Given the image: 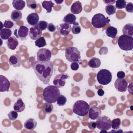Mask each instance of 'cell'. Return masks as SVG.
I'll return each mask as SVG.
<instances>
[{
  "mask_svg": "<svg viewBox=\"0 0 133 133\" xmlns=\"http://www.w3.org/2000/svg\"><path fill=\"white\" fill-rule=\"evenodd\" d=\"M117 43L119 47L123 50H131L133 48V38L132 36L123 34L119 37Z\"/></svg>",
  "mask_w": 133,
  "mask_h": 133,
  "instance_id": "5b68a950",
  "label": "cell"
},
{
  "mask_svg": "<svg viewBox=\"0 0 133 133\" xmlns=\"http://www.w3.org/2000/svg\"><path fill=\"white\" fill-rule=\"evenodd\" d=\"M29 29L24 25L20 26L18 29H16L14 31V35L17 38H19L21 40H24L29 34Z\"/></svg>",
  "mask_w": 133,
  "mask_h": 133,
  "instance_id": "8fae6325",
  "label": "cell"
},
{
  "mask_svg": "<svg viewBox=\"0 0 133 133\" xmlns=\"http://www.w3.org/2000/svg\"><path fill=\"white\" fill-rule=\"evenodd\" d=\"M36 57L38 61L43 62L48 61L50 60L51 57V52L48 49L42 48L37 51Z\"/></svg>",
  "mask_w": 133,
  "mask_h": 133,
  "instance_id": "9c48e42d",
  "label": "cell"
},
{
  "mask_svg": "<svg viewBox=\"0 0 133 133\" xmlns=\"http://www.w3.org/2000/svg\"><path fill=\"white\" fill-rule=\"evenodd\" d=\"M48 23L46 21L41 20L38 22V23L37 24L36 26L42 31L45 30L48 26Z\"/></svg>",
  "mask_w": 133,
  "mask_h": 133,
  "instance_id": "74e56055",
  "label": "cell"
},
{
  "mask_svg": "<svg viewBox=\"0 0 133 133\" xmlns=\"http://www.w3.org/2000/svg\"><path fill=\"white\" fill-rule=\"evenodd\" d=\"M35 46L39 48L43 47L47 45L45 39L44 37L43 36H41L39 37L38 39H37L36 40H35Z\"/></svg>",
  "mask_w": 133,
  "mask_h": 133,
  "instance_id": "4dcf8cb0",
  "label": "cell"
},
{
  "mask_svg": "<svg viewBox=\"0 0 133 133\" xmlns=\"http://www.w3.org/2000/svg\"><path fill=\"white\" fill-rule=\"evenodd\" d=\"M97 127L100 130H108L111 128V120L107 116H100L97 119Z\"/></svg>",
  "mask_w": 133,
  "mask_h": 133,
  "instance_id": "ba28073f",
  "label": "cell"
},
{
  "mask_svg": "<svg viewBox=\"0 0 133 133\" xmlns=\"http://www.w3.org/2000/svg\"><path fill=\"white\" fill-rule=\"evenodd\" d=\"M126 10L130 13H132L133 12V4L132 3L129 2L126 4L125 7Z\"/></svg>",
  "mask_w": 133,
  "mask_h": 133,
  "instance_id": "b9f144b4",
  "label": "cell"
},
{
  "mask_svg": "<svg viewBox=\"0 0 133 133\" xmlns=\"http://www.w3.org/2000/svg\"><path fill=\"white\" fill-rule=\"evenodd\" d=\"M14 109L17 112H21L24 110L25 104L21 98L18 99L14 105Z\"/></svg>",
  "mask_w": 133,
  "mask_h": 133,
  "instance_id": "7402d4cb",
  "label": "cell"
},
{
  "mask_svg": "<svg viewBox=\"0 0 133 133\" xmlns=\"http://www.w3.org/2000/svg\"><path fill=\"white\" fill-rule=\"evenodd\" d=\"M26 3L27 6L31 9H35L37 7L36 2L34 0H26Z\"/></svg>",
  "mask_w": 133,
  "mask_h": 133,
  "instance_id": "f35d334b",
  "label": "cell"
},
{
  "mask_svg": "<svg viewBox=\"0 0 133 133\" xmlns=\"http://www.w3.org/2000/svg\"><path fill=\"white\" fill-rule=\"evenodd\" d=\"M125 76V74L123 71H119L117 73V77L118 78H124Z\"/></svg>",
  "mask_w": 133,
  "mask_h": 133,
  "instance_id": "bcb514c9",
  "label": "cell"
},
{
  "mask_svg": "<svg viewBox=\"0 0 133 133\" xmlns=\"http://www.w3.org/2000/svg\"><path fill=\"white\" fill-rule=\"evenodd\" d=\"M121 124V121L119 118H114L111 121V127L113 129H118Z\"/></svg>",
  "mask_w": 133,
  "mask_h": 133,
  "instance_id": "d6a6232c",
  "label": "cell"
},
{
  "mask_svg": "<svg viewBox=\"0 0 133 133\" xmlns=\"http://www.w3.org/2000/svg\"><path fill=\"white\" fill-rule=\"evenodd\" d=\"M71 31L74 34H78L81 32V27L79 26V25L77 22L76 21L74 23V24L72 28Z\"/></svg>",
  "mask_w": 133,
  "mask_h": 133,
  "instance_id": "e575fe53",
  "label": "cell"
},
{
  "mask_svg": "<svg viewBox=\"0 0 133 133\" xmlns=\"http://www.w3.org/2000/svg\"><path fill=\"white\" fill-rule=\"evenodd\" d=\"M83 10L82 3L79 1H76L74 2L71 7L70 10L72 14H79Z\"/></svg>",
  "mask_w": 133,
  "mask_h": 133,
  "instance_id": "d6986e66",
  "label": "cell"
},
{
  "mask_svg": "<svg viewBox=\"0 0 133 133\" xmlns=\"http://www.w3.org/2000/svg\"><path fill=\"white\" fill-rule=\"evenodd\" d=\"M26 21L30 25L35 26L39 22V16L35 12L30 14L26 17Z\"/></svg>",
  "mask_w": 133,
  "mask_h": 133,
  "instance_id": "e0dca14e",
  "label": "cell"
},
{
  "mask_svg": "<svg viewBox=\"0 0 133 133\" xmlns=\"http://www.w3.org/2000/svg\"><path fill=\"white\" fill-rule=\"evenodd\" d=\"M43 109L46 114H50L54 110V107L51 103L46 102L43 106Z\"/></svg>",
  "mask_w": 133,
  "mask_h": 133,
  "instance_id": "1f68e13d",
  "label": "cell"
},
{
  "mask_svg": "<svg viewBox=\"0 0 133 133\" xmlns=\"http://www.w3.org/2000/svg\"><path fill=\"white\" fill-rule=\"evenodd\" d=\"M9 63L14 67H19L21 63V59L18 55H12L9 57Z\"/></svg>",
  "mask_w": 133,
  "mask_h": 133,
  "instance_id": "ac0fdd59",
  "label": "cell"
},
{
  "mask_svg": "<svg viewBox=\"0 0 133 133\" xmlns=\"http://www.w3.org/2000/svg\"><path fill=\"white\" fill-rule=\"evenodd\" d=\"M110 20L108 17H105L101 13L95 14L92 18L91 24L92 26L96 28L100 29L105 26L109 23Z\"/></svg>",
  "mask_w": 133,
  "mask_h": 133,
  "instance_id": "8992f818",
  "label": "cell"
},
{
  "mask_svg": "<svg viewBox=\"0 0 133 133\" xmlns=\"http://www.w3.org/2000/svg\"><path fill=\"white\" fill-rule=\"evenodd\" d=\"M100 132H107V130H101Z\"/></svg>",
  "mask_w": 133,
  "mask_h": 133,
  "instance_id": "816d5d0a",
  "label": "cell"
},
{
  "mask_svg": "<svg viewBox=\"0 0 133 133\" xmlns=\"http://www.w3.org/2000/svg\"><path fill=\"white\" fill-rule=\"evenodd\" d=\"M10 82L9 80L4 76L0 75V91H8L10 88Z\"/></svg>",
  "mask_w": 133,
  "mask_h": 133,
  "instance_id": "9a60e30c",
  "label": "cell"
},
{
  "mask_svg": "<svg viewBox=\"0 0 133 133\" xmlns=\"http://www.w3.org/2000/svg\"><path fill=\"white\" fill-rule=\"evenodd\" d=\"M103 2L105 4H107V5H112L115 3V0H103Z\"/></svg>",
  "mask_w": 133,
  "mask_h": 133,
  "instance_id": "7dc6e473",
  "label": "cell"
},
{
  "mask_svg": "<svg viewBox=\"0 0 133 133\" xmlns=\"http://www.w3.org/2000/svg\"><path fill=\"white\" fill-rule=\"evenodd\" d=\"M19 44V42L17 38L12 36L10 37L7 41V45L8 48L11 50H15Z\"/></svg>",
  "mask_w": 133,
  "mask_h": 133,
  "instance_id": "44dd1931",
  "label": "cell"
},
{
  "mask_svg": "<svg viewBox=\"0 0 133 133\" xmlns=\"http://www.w3.org/2000/svg\"><path fill=\"white\" fill-rule=\"evenodd\" d=\"M88 126L90 129H95L97 127L96 122H89L88 124Z\"/></svg>",
  "mask_w": 133,
  "mask_h": 133,
  "instance_id": "f6af8a7d",
  "label": "cell"
},
{
  "mask_svg": "<svg viewBox=\"0 0 133 133\" xmlns=\"http://www.w3.org/2000/svg\"><path fill=\"white\" fill-rule=\"evenodd\" d=\"M114 86L115 89L119 92H125L128 87V83L124 78H117L114 82Z\"/></svg>",
  "mask_w": 133,
  "mask_h": 133,
  "instance_id": "7c38bea8",
  "label": "cell"
},
{
  "mask_svg": "<svg viewBox=\"0 0 133 133\" xmlns=\"http://www.w3.org/2000/svg\"><path fill=\"white\" fill-rule=\"evenodd\" d=\"M47 28L49 32H54L56 31V26L52 23H49L48 24V26H47Z\"/></svg>",
  "mask_w": 133,
  "mask_h": 133,
  "instance_id": "7bdbcfd3",
  "label": "cell"
},
{
  "mask_svg": "<svg viewBox=\"0 0 133 133\" xmlns=\"http://www.w3.org/2000/svg\"><path fill=\"white\" fill-rule=\"evenodd\" d=\"M97 94H98V95L99 96L101 97V96H102L104 95V90H103L102 89H99L98 90Z\"/></svg>",
  "mask_w": 133,
  "mask_h": 133,
  "instance_id": "c3c4849f",
  "label": "cell"
},
{
  "mask_svg": "<svg viewBox=\"0 0 133 133\" xmlns=\"http://www.w3.org/2000/svg\"><path fill=\"white\" fill-rule=\"evenodd\" d=\"M70 66L71 69L73 71H76L79 68V64L77 62H72Z\"/></svg>",
  "mask_w": 133,
  "mask_h": 133,
  "instance_id": "ee69618b",
  "label": "cell"
},
{
  "mask_svg": "<svg viewBox=\"0 0 133 133\" xmlns=\"http://www.w3.org/2000/svg\"><path fill=\"white\" fill-rule=\"evenodd\" d=\"M11 31L9 29H2L0 31V36L2 39H8L11 35Z\"/></svg>",
  "mask_w": 133,
  "mask_h": 133,
  "instance_id": "83f0119b",
  "label": "cell"
},
{
  "mask_svg": "<svg viewBox=\"0 0 133 133\" xmlns=\"http://www.w3.org/2000/svg\"><path fill=\"white\" fill-rule=\"evenodd\" d=\"M71 29L72 27L70 24L63 22L59 25L57 30L60 35L62 36H67L71 32Z\"/></svg>",
  "mask_w": 133,
  "mask_h": 133,
  "instance_id": "5bb4252c",
  "label": "cell"
},
{
  "mask_svg": "<svg viewBox=\"0 0 133 133\" xmlns=\"http://www.w3.org/2000/svg\"><path fill=\"white\" fill-rule=\"evenodd\" d=\"M69 78V75L66 73H60L57 75L54 78L53 83L58 88L63 87L65 84V80Z\"/></svg>",
  "mask_w": 133,
  "mask_h": 133,
  "instance_id": "30bf717a",
  "label": "cell"
},
{
  "mask_svg": "<svg viewBox=\"0 0 133 133\" xmlns=\"http://www.w3.org/2000/svg\"><path fill=\"white\" fill-rule=\"evenodd\" d=\"M105 11L108 15H112L116 12V8L113 5H107L105 8Z\"/></svg>",
  "mask_w": 133,
  "mask_h": 133,
  "instance_id": "836d02e7",
  "label": "cell"
},
{
  "mask_svg": "<svg viewBox=\"0 0 133 133\" xmlns=\"http://www.w3.org/2000/svg\"><path fill=\"white\" fill-rule=\"evenodd\" d=\"M22 17V14L21 11L17 10H14L11 12L10 18L11 20L14 21H18L20 20Z\"/></svg>",
  "mask_w": 133,
  "mask_h": 133,
  "instance_id": "f546056e",
  "label": "cell"
},
{
  "mask_svg": "<svg viewBox=\"0 0 133 133\" xmlns=\"http://www.w3.org/2000/svg\"><path fill=\"white\" fill-rule=\"evenodd\" d=\"M42 31L36 26H31L29 31V35L30 38L33 40H36L39 37H41Z\"/></svg>",
  "mask_w": 133,
  "mask_h": 133,
  "instance_id": "4fadbf2b",
  "label": "cell"
},
{
  "mask_svg": "<svg viewBox=\"0 0 133 133\" xmlns=\"http://www.w3.org/2000/svg\"><path fill=\"white\" fill-rule=\"evenodd\" d=\"M18 112L16 111H11L8 114V118L11 121H15L18 117Z\"/></svg>",
  "mask_w": 133,
  "mask_h": 133,
  "instance_id": "ab89813d",
  "label": "cell"
},
{
  "mask_svg": "<svg viewBox=\"0 0 133 133\" xmlns=\"http://www.w3.org/2000/svg\"><path fill=\"white\" fill-rule=\"evenodd\" d=\"M112 78V73L107 69H101L97 74V79L101 85H108L111 82Z\"/></svg>",
  "mask_w": 133,
  "mask_h": 133,
  "instance_id": "52a82bcc",
  "label": "cell"
},
{
  "mask_svg": "<svg viewBox=\"0 0 133 133\" xmlns=\"http://www.w3.org/2000/svg\"><path fill=\"white\" fill-rule=\"evenodd\" d=\"M37 78L44 84L49 83L53 74L54 64L50 60L48 61H35L31 64Z\"/></svg>",
  "mask_w": 133,
  "mask_h": 133,
  "instance_id": "6da1fadb",
  "label": "cell"
},
{
  "mask_svg": "<svg viewBox=\"0 0 133 133\" xmlns=\"http://www.w3.org/2000/svg\"><path fill=\"white\" fill-rule=\"evenodd\" d=\"M89 117L92 120L97 119L101 114V110L96 106L91 107L89 110Z\"/></svg>",
  "mask_w": 133,
  "mask_h": 133,
  "instance_id": "2e32d148",
  "label": "cell"
},
{
  "mask_svg": "<svg viewBox=\"0 0 133 133\" xmlns=\"http://www.w3.org/2000/svg\"><path fill=\"white\" fill-rule=\"evenodd\" d=\"M42 6L47 11V13H50L52 11V8L54 6V4L51 1H44L42 2Z\"/></svg>",
  "mask_w": 133,
  "mask_h": 133,
  "instance_id": "f1b7e54d",
  "label": "cell"
},
{
  "mask_svg": "<svg viewBox=\"0 0 133 133\" xmlns=\"http://www.w3.org/2000/svg\"><path fill=\"white\" fill-rule=\"evenodd\" d=\"M126 1L125 0H117L115 1V8L117 9L125 8L126 5Z\"/></svg>",
  "mask_w": 133,
  "mask_h": 133,
  "instance_id": "d590c367",
  "label": "cell"
},
{
  "mask_svg": "<svg viewBox=\"0 0 133 133\" xmlns=\"http://www.w3.org/2000/svg\"><path fill=\"white\" fill-rule=\"evenodd\" d=\"M105 34L108 37L114 38L117 34V29L114 26H110L106 29Z\"/></svg>",
  "mask_w": 133,
  "mask_h": 133,
  "instance_id": "d4e9b609",
  "label": "cell"
},
{
  "mask_svg": "<svg viewBox=\"0 0 133 133\" xmlns=\"http://www.w3.org/2000/svg\"><path fill=\"white\" fill-rule=\"evenodd\" d=\"M60 96V91L58 87L55 85H49L44 88L43 92L45 101L49 103H55Z\"/></svg>",
  "mask_w": 133,
  "mask_h": 133,
  "instance_id": "7a4b0ae2",
  "label": "cell"
},
{
  "mask_svg": "<svg viewBox=\"0 0 133 133\" xmlns=\"http://www.w3.org/2000/svg\"><path fill=\"white\" fill-rule=\"evenodd\" d=\"M66 98L64 95H60L57 100V103L59 106H63L66 103Z\"/></svg>",
  "mask_w": 133,
  "mask_h": 133,
  "instance_id": "8d00e7d4",
  "label": "cell"
},
{
  "mask_svg": "<svg viewBox=\"0 0 133 133\" xmlns=\"http://www.w3.org/2000/svg\"><path fill=\"white\" fill-rule=\"evenodd\" d=\"M12 6L17 10H22L25 5V1L23 0H14L12 2Z\"/></svg>",
  "mask_w": 133,
  "mask_h": 133,
  "instance_id": "cb8c5ba5",
  "label": "cell"
},
{
  "mask_svg": "<svg viewBox=\"0 0 133 133\" xmlns=\"http://www.w3.org/2000/svg\"><path fill=\"white\" fill-rule=\"evenodd\" d=\"M36 121L34 119L31 118L27 119L24 123V127L25 128V129L29 130H34L36 128Z\"/></svg>",
  "mask_w": 133,
  "mask_h": 133,
  "instance_id": "ffe728a7",
  "label": "cell"
},
{
  "mask_svg": "<svg viewBox=\"0 0 133 133\" xmlns=\"http://www.w3.org/2000/svg\"><path fill=\"white\" fill-rule=\"evenodd\" d=\"M76 16L70 13L67 14L64 17L62 21L71 25L72 24H74V23L76 22Z\"/></svg>",
  "mask_w": 133,
  "mask_h": 133,
  "instance_id": "4316f807",
  "label": "cell"
},
{
  "mask_svg": "<svg viewBox=\"0 0 133 133\" xmlns=\"http://www.w3.org/2000/svg\"><path fill=\"white\" fill-rule=\"evenodd\" d=\"M110 132H123V130H121V129H119L118 130H112V131H111Z\"/></svg>",
  "mask_w": 133,
  "mask_h": 133,
  "instance_id": "f907efd6",
  "label": "cell"
},
{
  "mask_svg": "<svg viewBox=\"0 0 133 133\" xmlns=\"http://www.w3.org/2000/svg\"><path fill=\"white\" fill-rule=\"evenodd\" d=\"M55 3L58 4V5H61L63 2V0H60V1H57V0H55Z\"/></svg>",
  "mask_w": 133,
  "mask_h": 133,
  "instance_id": "681fc988",
  "label": "cell"
},
{
  "mask_svg": "<svg viewBox=\"0 0 133 133\" xmlns=\"http://www.w3.org/2000/svg\"><path fill=\"white\" fill-rule=\"evenodd\" d=\"M90 109L88 103L84 100H78L73 105V112L80 116H85L88 113Z\"/></svg>",
  "mask_w": 133,
  "mask_h": 133,
  "instance_id": "277c9868",
  "label": "cell"
},
{
  "mask_svg": "<svg viewBox=\"0 0 133 133\" xmlns=\"http://www.w3.org/2000/svg\"><path fill=\"white\" fill-rule=\"evenodd\" d=\"M123 34L132 36L133 35V24L132 23H127L125 24L122 29Z\"/></svg>",
  "mask_w": 133,
  "mask_h": 133,
  "instance_id": "603a6c76",
  "label": "cell"
},
{
  "mask_svg": "<svg viewBox=\"0 0 133 133\" xmlns=\"http://www.w3.org/2000/svg\"><path fill=\"white\" fill-rule=\"evenodd\" d=\"M14 23L10 20H6L3 23V26L6 29H10L14 26Z\"/></svg>",
  "mask_w": 133,
  "mask_h": 133,
  "instance_id": "60d3db41",
  "label": "cell"
},
{
  "mask_svg": "<svg viewBox=\"0 0 133 133\" xmlns=\"http://www.w3.org/2000/svg\"><path fill=\"white\" fill-rule=\"evenodd\" d=\"M88 66L91 68H98L101 65V61L99 58L94 57L92 58L88 62Z\"/></svg>",
  "mask_w": 133,
  "mask_h": 133,
  "instance_id": "484cf974",
  "label": "cell"
},
{
  "mask_svg": "<svg viewBox=\"0 0 133 133\" xmlns=\"http://www.w3.org/2000/svg\"><path fill=\"white\" fill-rule=\"evenodd\" d=\"M65 56L67 60L71 62H77L82 64L81 52L76 47L71 46L65 50Z\"/></svg>",
  "mask_w": 133,
  "mask_h": 133,
  "instance_id": "3957f363",
  "label": "cell"
}]
</instances>
